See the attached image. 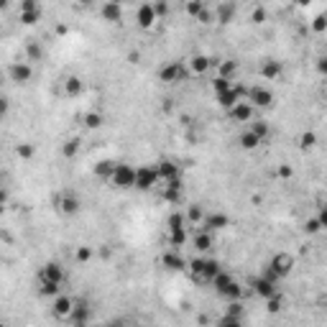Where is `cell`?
Listing matches in <instances>:
<instances>
[{
    "label": "cell",
    "instance_id": "cell-16",
    "mask_svg": "<svg viewBox=\"0 0 327 327\" xmlns=\"http://www.w3.org/2000/svg\"><path fill=\"white\" fill-rule=\"evenodd\" d=\"M69 320L74 322V327H84L87 320H90V304H87V302H77V304H74V312H72Z\"/></svg>",
    "mask_w": 327,
    "mask_h": 327
},
{
    "label": "cell",
    "instance_id": "cell-53",
    "mask_svg": "<svg viewBox=\"0 0 327 327\" xmlns=\"http://www.w3.org/2000/svg\"><path fill=\"white\" fill-rule=\"evenodd\" d=\"M317 72H320V74H327V54L317 61Z\"/></svg>",
    "mask_w": 327,
    "mask_h": 327
},
{
    "label": "cell",
    "instance_id": "cell-38",
    "mask_svg": "<svg viewBox=\"0 0 327 327\" xmlns=\"http://www.w3.org/2000/svg\"><path fill=\"white\" fill-rule=\"evenodd\" d=\"M217 327H243V320L241 317H233V315H223Z\"/></svg>",
    "mask_w": 327,
    "mask_h": 327
},
{
    "label": "cell",
    "instance_id": "cell-2",
    "mask_svg": "<svg viewBox=\"0 0 327 327\" xmlns=\"http://www.w3.org/2000/svg\"><path fill=\"white\" fill-rule=\"evenodd\" d=\"M136 174H138L136 166H130V164H118L110 182H113V187H118V189H130V187H136Z\"/></svg>",
    "mask_w": 327,
    "mask_h": 327
},
{
    "label": "cell",
    "instance_id": "cell-12",
    "mask_svg": "<svg viewBox=\"0 0 327 327\" xmlns=\"http://www.w3.org/2000/svg\"><path fill=\"white\" fill-rule=\"evenodd\" d=\"M156 18H159V15H156V10H154V5H151V3H143V5L138 8V13H136V20H138L141 28H151Z\"/></svg>",
    "mask_w": 327,
    "mask_h": 327
},
{
    "label": "cell",
    "instance_id": "cell-48",
    "mask_svg": "<svg viewBox=\"0 0 327 327\" xmlns=\"http://www.w3.org/2000/svg\"><path fill=\"white\" fill-rule=\"evenodd\" d=\"M317 220L322 225V230H327V205H320V212H317Z\"/></svg>",
    "mask_w": 327,
    "mask_h": 327
},
{
    "label": "cell",
    "instance_id": "cell-1",
    "mask_svg": "<svg viewBox=\"0 0 327 327\" xmlns=\"http://www.w3.org/2000/svg\"><path fill=\"white\" fill-rule=\"evenodd\" d=\"M189 271H192V279L194 281H200V284H205V281H210L212 284V279L220 274V264H217L215 258H207V256H197L194 261H189Z\"/></svg>",
    "mask_w": 327,
    "mask_h": 327
},
{
    "label": "cell",
    "instance_id": "cell-46",
    "mask_svg": "<svg viewBox=\"0 0 327 327\" xmlns=\"http://www.w3.org/2000/svg\"><path fill=\"white\" fill-rule=\"evenodd\" d=\"M205 8H207L205 3H187V5H184V10H187L189 15H194V18H197V15L205 10Z\"/></svg>",
    "mask_w": 327,
    "mask_h": 327
},
{
    "label": "cell",
    "instance_id": "cell-25",
    "mask_svg": "<svg viewBox=\"0 0 327 327\" xmlns=\"http://www.w3.org/2000/svg\"><path fill=\"white\" fill-rule=\"evenodd\" d=\"M212 284H215V292L223 297V292H225V289L233 284V276H230L228 271H220V274H217V276L212 279Z\"/></svg>",
    "mask_w": 327,
    "mask_h": 327
},
{
    "label": "cell",
    "instance_id": "cell-34",
    "mask_svg": "<svg viewBox=\"0 0 327 327\" xmlns=\"http://www.w3.org/2000/svg\"><path fill=\"white\" fill-rule=\"evenodd\" d=\"M235 69H238V64H235V61H220V67H217V72H220L223 79H233Z\"/></svg>",
    "mask_w": 327,
    "mask_h": 327
},
{
    "label": "cell",
    "instance_id": "cell-32",
    "mask_svg": "<svg viewBox=\"0 0 327 327\" xmlns=\"http://www.w3.org/2000/svg\"><path fill=\"white\" fill-rule=\"evenodd\" d=\"M223 297H225L228 302H241V297H243V287L238 284V281H233V284L223 292Z\"/></svg>",
    "mask_w": 327,
    "mask_h": 327
},
{
    "label": "cell",
    "instance_id": "cell-26",
    "mask_svg": "<svg viewBox=\"0 0 327 327\" xmlns=\"http://www.w3.org/2000/svg\"><path fill=\"white\" fill-rule=\"evenodd\" d=\"M82 123H84V128H90V130H97V128H100V125L105 123V118H102V113H97V110H90V113H84Z\"/></svg>",
    "mask_w": 327,
    "mask_h": 327
},
{
    "label": "cell",
    "instance_id": "cell-17",
    "mask_svg": "<svg viewBox=\"0 0 327 327\" xmlns=\"http://www.w3.org/2000/svg\"><path fill=\"white\" fill-rule=\"evenodd\" d=\"M210 64H212V59H210V56L197 54V56H192V59H189V69H192L194 74H205V72L210 69Z\"/></svg>",
    "mask_w": 327,
    "mask_h": 327
},
{
    "label": "cell",
    "instance_id": "cell-29",
    "mask_svg": "<svg viewBox=\"0 0 327 327\" xmlns=\"http://www.w3.org/2000/svg\"><path fill=\"white\" fill-rule=\"evenodd\" d=\"M187 223H192V225H202L205 223V212H202L200 205H192L187 210Z\"/></svg>",
    "mask_w": 327,
    "mask_h": 327
},
{
    "label": "cell",
    "instance_id": "cell-52",
    "mask_svg": "<svg viewBox=\"0 0 327 327\" xmlns=\"http://www.w3.org/2000/svg\"><path fill=\"white\" fill-rule=\"evenodd\" d=\"M154 10H156V15H166V13H169V5H166V3H154Z\"/></svg>",
    "mask_w": 327,
    "mask_h": 327
},
{
    "label": "cell",
    "instance_id": "cell-39",
    "mask_svg": "<svg viewBox=\"0 0 327 327\" xmlns=\"http://www.w3.org/2000/svg\"><path fill=\"white\" fill-rule=\"evenodd\" d=\"M179 197H182L179 189H171V187H164V189H161V200H164V202H179Z\"/></svg>",
    "mask_w": 327,
    "mask_h": 327
},
{
    "label": "cell",
    "instance_id": "cell-22",
    "mask_svg": "<svg viewBox=\"0 0 327 327\" xmlns=\"http://www.w3.org/2000/svg\"><path fill=\"white\" fill-rule=\"evenodd\" d=\"M82 90H84V84H82L79 77H67V79H64V92H67L69 97L82 95Z\"/></svg>",
    "mask_w": 327,
    "mask_h": 327
},
{
    "label": "cell",
    "instance_id": "cell-51",
    "mask_svg": "<svg viewBox=\"0 0 327 327\" xmlns=\"http://www.w3.org/2000/svg\"><path fill=\"white\" fill-rule=\"evenodd\" d=\"M197 20H200V23H212V10H210V8H205V10L197 15Z\"/></svg>",
    "mask_w": 327,
    "mask_h": 327
},
{
    "label": "cell",
    "instance_id": "cell-7",
    "mask_svg": "<svg viewBox=\"0 0 327 327\" xmlns=\"http://www.w3.org/2000/svg\"><path fill=\"white\" fill-rule=\"evenodd\" d=\"M74 304H77V302H72L67 294H59V297H54L51 310H54V315H56V317L69 320V317H72V312H74Z\"/></svg>",
    "mask_w": 327,
    "mask_h": 327
},
{
    "label": "cell",
    "instance_id": "cell-3",
    "mask_svg": "<svg viewBox=\"0 0 327 327\" xmlns=\"http://www.w3.org/2000/svg\"><path fill=\"white\" fill-rule=\"evenodd\" d=\"M269 269H271L279 279H287V276L292 274V269H294V256H292V253H287V251L276 253V256L269 261Z\"/></svg>",
    "mask_w": 327,
    "mask_h": 327
},
{
    "label": "cell",
    "instance_id": "cell-27",
    "mask_svg": "<svg viewBox=\"0 0 327 327\" xmlns=\"http://www.w3.org/2000/svg\"><path fill=\"white\" fill-rule=\"evenodd\" d=\"M169 243H171V248L177 251V248H182L184 243H187V228H179V230H169Z\"/></svg>",
    "mask_w": 327,
    "mask_h": 327
},
{
    "label": "cell",
    "instance_id": "cell-11",
    "mask_svg": "<svg viewBox=\"0 0 327 327\" xmlns=\"http://www.w3.org/2000/svg\"><path fill=\"white\" fill-rule=\"evenodd\" d=\"M38 281H51V284H61V281H64V269L51 261V264H46V266L41 269Z\"/></svg>",
    "mask_w": 327,
    "mask_h": 327
},
{
    "label": "cell",
    "instance_id": "cell-13",
    "mask_svg": "<svg viewBox=\"0 0 327 327\" xmlns=\"http://www.w3.org/2000/svg\"><path fill=\"white\" fill-rule=\"evenodd\" d=\"M159 177H161V182L164 184H169V182H174V179H179V166L174 164V161H159Z\"/></svg>",
    "mask_w": 327,
    "mask_h": 327
},
{
    "label": "cell",
    "instance_id": "cell-45",
    "mask_svg": "<svg viewBox=\"0 0 327 327\" xmlns=\"http://www.w3.org/2000/svg\"><path fill=\"white\" fill-rule=\"evenodd\" d=\"M74 258L79 261V264H87V261L92 258V248L90 246H82V248H77V253H74Z\"/></svg>",
    "mask_w": 327,
    "mask_h": 327
},
{
    "label": "cell",
    "instance_id": "cell-36",
    "mask_svg": "<svg viewBox=\"0 0 327 327\" xmlns=\"http://www.w3.org/2000/svg\"><path fill=\"white\" fill-rule=\"evenodd\" d=\"M251 130H253V133H256L261 141H266V138H269V125H266V120H253Z\"/></svg>",
    "mask_w": 327,
    "mask_h": 327
},
{
    "label": "cell",
    "instance_id": "cell-10",
    "mask_svg": "<svg viewBox=\"0 0 327 327\" xmlns=\"http://www.w3.org/2000/svg\"><path fill=\"white\" fill-rule=\"evenodd\" d=\"M228 223H230V217L225 212H210V215H205L202 230H225Z\"/></svg>",
    "mask_w": 327,
    "mask_h": 327
},
{
    "label": "cell",
    "instance_id": "cell-43",
    "mask_svg": "<svg viewBox=\"0 0 327 327\" xmlns=\"http://www.w3.org/2000/svg\"><path fill=\"white\" fill-rule=\"evenodd\" d=\"M15 154H18L20 159H23V161H28V159L33 156V146H31V143H18Z\"/></svg>",
    "mask_w": 327,
    "mask_h": 327
},
{
    "label": "cell",
    "instance_id": "cell-28",
    "mask_svg": "<svg viewBox=\"0 0 327 327\" xmlns=\"http://www.w3.org/2000/svg\"><path fill=\"white\" fill-rule=\"evenodd\" d=\"M38 292H41V297H59V294H61V284H51V281H38Z\"/></svg>",
    "mask_w": 327,
    "mask_h": 327
},
{
    "label": "cell",
    "instance_id": "cell-9",
    "mask_svg": "<svg viewBox=\"0 0 327 327\" xmlns=\"http://www.w3.org/2000/svg\"><path fill=\"white\" fill-rule=\"evenodd\" d=\"M228 115H230V120H235V123H248L251 118H253V105L248 102V100H241L233 110H228Z\"/></svg>",
    "mask_w": 327,
    "mask_h": 327
},
{
    "label": "cell",
    "instance_id": "cell-47",
    "mask_svg": "<svg viewBox=\"0 0 327 327\" xmlns=\"http://www.w3.org/2000/svg\"><path fill=\"white\" fill-rule=\"evenodd\" d=\"M251 20H253V23H264V20H266V8H253V15H251Z\"/></svg>",
    "mask_w": 327,
    "mask_h": 327
},
{
    "label": "cell",
    "instance_id": "cell-4",
    "mask_svg": "<svg viewBox=\"0 0 327 327\" xmlns=\"http://www.w3.org/2000/svg\"><path fill=\"white\" fill-rule=\"evenodd\" d=\"M159 182H161V177H159L156 166H138V174H136V187L138 189H154Z\"/></svg>",
    "mask_w": 327,
    "mask_h": 327
},
{
    "label": "cell",
    "instance_id": "cell-8",
    "mask_svg": "<svg viewBox=\"0 0 327 327\" xmlns=\"http://www.w3.org/2000/svg\"><path fill=\"white\" fill-rule=\"evenodd\" d=\"M248 102L253 107H269L274 102V95H271V90H266V87H251V90H248Z\"/></svg>",
    "mask_w": 327,
    "mask_h": 327
},
{
    "label": "cell",
    "instance_id": "cell-40",
    "mask_svg": "<svg viewBox=\"0 0 327 327\" xmlns=\"http://www.w3.org/2000/svg\"><path fill=\"white\" fill-rule=\"evenodd\" d=\"M212 87H215V95H223V92H228L230 87H233V82H230V79H223V77H217V79L212 82Z\"/></svg>",
    "mask_w": 327,
    "mask_h": 327
},
{
    "label": "cell",
    "instance_id": "cell-23",
    "mask_svg": "<svg viewBox=\"0 0 327 327\" xmlns=\"http://www.w3.org/2000/svg\"><path fill=\"white\" fill-rule=\"evenodd\" d=\"M261 143H264V141H261V138L253 133L251 128H248V130H243V136H241V148H246V151H253V148H258Z\"/></svg>",
    "mask_w": 327,
    "mask_h": 327
},
{
    "label": "cell",
    "instance_id": "cell-44",
    "mask_svg": "<svg viewBox=\"0 0 327 327\" xmlns=\"http://www.w3.org/2000/svg\"><path fill=\"white\" fill-rule=\"evenodd\" d=\"M325 28H327V13H320V15L312 20V31H315V33H322Z\"/></svg>",
    "mask_w": 327,
    "mask_h": 327
},
{
    "label": "cell",
    "instance_id": "cell-21",
    "mask_svg": "<svg viewBox=\"0 0 327 327\" xmlns=\"http://www.w3.org/2000/svg\"><path fill=\"white\" fill-rule=\"evenodd\" d=\"M79 200L74 197V194H64V197L59 200V210L64 212V215H74V212H79Z\"/></svg>",
    "mask_w": 327,
    "mask_h": 327
},
{
    "label": "cell",
    "instance_id": "cell-31",
    "mask_svg": "<svg viewBox=\"0 0 327 327\" xmlns=\"http://www.w3.org/2000/svg\"><path fill=\"white\" fill-rule=\"evenodd\" d=\"M166 225H169V230L187 228V215H182V212H171V215H169V220H166Z\"/></svg>",
    "mask_w": 327,
    "mask_h": 327
},
{
    "label": "cell",
    "instance_id": "cell-6",
    "mask_svg": "<svg viewBox=\"0 0 327 327\" xmlns=\"http://www.w3.org/2000/svg\"><path fill=\"white\" fill-rule=\"evenodd\" d=\"M159 77H161V82H166V84L182 82V79H184V64H179V61H171V64H166V67H161Z\"/></svg>",
    "mask_w": 327,
    "mask_h": 327
},
{
    "label": "cell",
    "instance_id": "cell-49",
    "mask_svg": "<svg viewBox=\"0 0 327 327\" xmlns=\"http://www.w3.org/2000/svg\"><path fill=\"white\" fill-rule=\"evenodd\" d=\"M26 51H28V59H38L41 56V46H38V43H28Z\"/></svg>",
    "mask_w": 327,
    "mask_h": 327
},
{
    "label": "cell",
    "instance_id": "cell-15",
    "mask_svg": "<svg viewBox=\"0 0 327 327\" xmlns=\"http://www.w3.org/2000/svg\"><path fill=\"white\" fill-rule=\"evenodd\" d=\"M161 264H164L166 269H171V271H182V269H189V266L184 264V258H182L177 251H166V253L161 256Z\"/></svg>",
    "mask_w": 327,
    "mask_h": 327
},
{
    "label": "cell",
    "instance_id": "cell-14",
    "mask_svg": "<svg viewBox=\"0 0 327 327\" xmlns=\"http://www.w3.org/2000/svg\"><path fill=\"white\" fill-rule=\"evenodd\" d=\"M8 74H10V79H13V82H28L33 72H31V64L18 61V64H13V67L8 69Z\"/></svg>",
    "mask_w": 327,
    "mask_h": 327
},
{
    "label": "cell",
    "instance_id": "cell-5",
    "mask_svg": "<svg viewBox=\"0 0 327 327\" xmlns=\"http://www.w3.org/2000/svg\"><path fill=\"white\" fill-rule=\"evenodd\" d=\"M253 294L256 297H261V299H271V297H276L279 294V289H276V284L274 281H269L266 276H258V279H253Z\"/></svg>",
    "mask_w": 327,
    "mask_h": 327
},
{
    "label": "cell",
    "instance_id": "cell-42",
    "mask_svg": "<svg viewBox=\"0 0 327 327\" xmlns=\"http://www.w3.org/2000/svg\"><path fill=\"white\" fill-rule=\"evenodd\" d=\"M243 312H246V307H243L241 302H228L225 315H233V317H241V320H243Z\"/></svg>",
    "mask_w": 327,
    "mask_h": 327
},
{
    "label": "cell",
    "instance_id": "cell-19",
    "mask_svg": "<svg viewBox=\"0 0 327 327\" xmlns=\"http://www.w3.org/2000/svg\"><path fill=\"white\" fill-rule=\"evenodd\" d=\"M279 74H281V61H276V59H266L264 64H261V77L276 79Z\"/></svg>",
    "mask_w": 327,
    "mask_h": 327
},
{
    "label": "cell",
    "instance_id": "cell-20",
    "mask_svg": "<svg viewBox=\"0 0 327 327\" xmlns=\"http://www.w3.org/2000/svg\"><path fill=\"white\" fill-rule=\"evenodd\" d=\"M100 15H102V20H120V15H123V8L118 5V3H102V8H100Z\"/></svg>",
    "mask_w": 327,
    "mask_h": 327
},
{
    "label": "cell",
    "instance_id": "cell-37",
    "mask_svg": "<svg viewBox=\"0 0 327 327\" xmlns=\"http://www.w3.org/2000/svg\"><path fill=\"white\" fill-rule=\"evenodd\" d=\"M281 307H284V302H281V294H276V297L266 299V310H269V315H279V312H281Z\"/></svg>",
    "mask_w": 327,
    "mask_h": 327
},
{
    "label": "cell",
    "instance_id": "cell-54",
    "mask_svg": "<svg viewBox=\"0 0 327 327\" xmlns=\"http://www.w3.org/2000/svg\"><path fill=\"white\" fill-rule=\"evenodd\" d=\"M138 59H141L138 51H130V54H128V61H138Z\"/></svg>",
    "mask_w": 327,
    "mask_h": 327
},
{
    "label": "cell",
    "instance_id": "cell-50",
    "mask_svg": "<svg viewBox=\"0 0 327 327\" xmlns=\"http://www.w3.org/2000/svg\"><path fill=\"white\" fill-rule=\"evenodd\" d=\"M292 174H294L292 166H287V164H281V166H279V177H281V179H292Z\"/></svg>",
    "mask_w": 327,
    "mask_h": 327
},
{
    "label": "cell",
    "instance_id": "cell-41",
    "mask_svg": "<svg viewBox=\"0 0 327 327\" xmlns=\"http://www.w3.org/2000/svg\"><path fill=\"white\" fill-rule=\"evenodd\" d=\"M304 230H307V235H317L322 230V225H320L317 217H307V220H304Z\"/></svg>",
    "mask_w": 327,
    "mask_h": 327
},
{
    "label": "cell",
    "instance_id": "cell-18",
    "mask_svg": "<svg viewBox=\"0 0 327 327\" xmlns=\"http://www.w3.org/2000/svg\"><path fill=\"white\" fill-rule=\"evenodd\" d=\"M115 166H118V161H113V159H102L100 164H95V174H97V177H102V179H113Z\"/></svg>",
    "mask_w": 327,
    "mask_h": 327
},
{
    "label": "cell",
    "instance_id": "cell-35",
    "mask_svg": "<svg viewBox=\"0 0 327 327\" xmlns=\"http://www.w3.org/2000/svg\"><path fill=\"white\" fill-rule=\"evenodd\" d=\"M77 151H79V141H77V138H69L67 143L61 146V156H64V159H72Z\"/></svg>",
    "mask_w": 327,
    "mask_h": 327
},
{
    "label": "cell",
    "instance_id": "cell-30",
    "mask_svg": "<svg viewBox=\"0 0 327 327\" xmlns=\"http://www.w3.org/2000/svg\"><path fill=\"white\" fill-rule=\"evenodd\" d=\"M317 146V133H312V130H304V133L299 136V148L302 151H310Z\"/></svg>",
    "mask_w": 327,
    "mask_h": 327
},
{
    "label": "cell",
    "instance_id": "cell-33",
    "mask_svg": "<svg viewBox=\"0 0 327 327\" xmlns=\"http://www.w3.org/2000/svg\"><path fill=\"white\" fill-rule=\"evenodd\" d=\"M235 15V5L233 3H225V5H217V20L220 23H228V20Z\"/></svg>",
    "mask_w": 327,
    "mask_h": 327
},
{
    "label": "cell",
    "instance_id": "cell-24",
    "mask_svg": "<svg viewBox=\"0 0 327 327\" xmlns=\"http://www.w3.org/2000/svg\"><path fill=\"white\" fill-rule=\"evenodd\" d=\"M194 248L197 251H210L212 248V235H210V230H200L197 235H194Z\"/></svg>",
    "mask_w": 327,
    "mask_h": 327
}]
</instances>
